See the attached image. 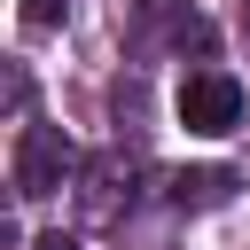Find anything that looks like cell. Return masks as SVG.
<instances>
[{"label": "cell", "mask_w": 250, "mask_h": 250, "mask_svg": "<svg viewBox=\"0 0 250 250\" xmlns=\"http://www.w3.org/2000/svg\"><path fill=\"white\" fill-rule=\"evenodd\" d=\"M234 117H242V86L227 70H195L180 86V125L188 133H234Z\"/></svg>", "instance_id": "obj_1"}, {"label": "cell", "mask_w": 250, "mask_h": 250, "mask_svg": "<svg viewBox=\"0 0 250 250\" xmlns=\"http://www.w3.org/2000/svg\"><path fill=\"white\" fill-rule=\"evenodd\" d=\"M62 172H70V141L55 125H23V141H16V195H55Z\"/></svg>", "instance_id": "obj_2"}, {"label": "cell", "mask_w": 250, "mask_h": 250, "mask_svg": "<svg viewBox=\"0 0 250 250\" xmlns=\"http://www.w3.org/2000/svg\"><path fill=\"white\" fill-rule=\"evenodd\" d=\"M172 195H180V203H227V195H234V172L195 164V172H180V180H172Z\"/></svg>", "instance_id": "obj_3"}, {"label": "cell", "mask_w": 250, "mask_h": 250, "mask_svg": "<svg viewBox=\"0 0 250 250\" xmlns=\"http://www.w3.org/2000/svg\"><path fill=\"white\" fill-rule=\"evenodd\" d=\"M70 16V0H23V23L31 31H47V23H62Z\"/></svg>", "instance_id": "obj_4"}, {"label": "cell", "mask_w": 250, "mask_h": 250, "mask_svg": "<svg viewBox=\"0 0 250 250\" xmlns=\"http://www.w3.org/2000/svg\"><path fill=\"white\" fill-rule=\"evenodd\" d=\"M31 250H78V242H70V234H39Z\"/></svg>", "instance_id": "obj_5"}]
</instances>
